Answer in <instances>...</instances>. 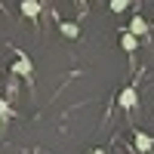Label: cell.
I'll use <instances>...</instances> for the list:
<instances>
[{
    "instance_id": "1",
    "label": "cell",
    "mask_w": 154,
    "mask_h": 154,
    "mask_svg": "<svg viewBox=\"0 0 154 154\" xmlns=\"http://www.w3.org/2000/svg\"><path fill=\"white\" fill-rule=\"evenodd\" d=\"M117 102H120V108H126V111H133V108L139 105V96H136V89H133V86H126L123 93H120V99H117Z\"/></svg>"
},
{
    "instance_id": "2",
    "label": "cell",
    "mask_w": 154,
    "mask_h": 154,
    "mask_svg": "<svg viewBox=\"0 0 154 154\" xmlns=\"http://www.w3.org/2000/svg\"><path fill=\"white\" fill-rule=\"evenodd\" d=\"M148 31V22L142 19V16H133V22H130V31H126V34H133V37H142Z\"/></svg>"
},
{
    "instance_id": "3",
    "label": "cell",
    "mask_w": 154,
    "mask_h": 154,
    "mask_svg": "<svg viewBox=\"0 0 154 154\" xmlns=\"http://www.w3.org/2000/svg\"><path fill=\"white\" fill-rule=\"evenodd\" d=\"M22 16L37 19V16H40V0H22Z\"/></svg>"
},
{
    "instance_id": "4",
    "label": "cell",
    "mask_w": 154,
    "mask_h": 154,
    "mask_svg": "<svg viewBox=\"0 0 154 154\" xmlns=\"http://www.w3.org/2000/svg\"><path fill=\"white\" fill-rule=\"evenodd\" d=\"M136 148L142 151V154H148V151L154 148V139H151L148 133H136Z\"/></svg>"
},
{
    "instance_id": "5",
    "label": "cell",
    "mask_w": 154,
    "mask_h": 154,
    "mask_svg": "<svg viewBox=\"0 0 154 154\" xmlns=\"http://www.w3.org/2000/svg\"><path fill=\"white\" fill-rule=\"evenodd\" d=\"M59 31L65 34V37H77V34H80V25H74V22H62Z\"/></svg>"
},
{
    "instance_id": "6",
    "label": "cell",
    "mask_w": 154,
    "mask_h": 154,
    "mask_svg": "<svg viewBox=\"0 0 154 154\" xmlns=\"http://www.w3.org/2000/svg\"><path fill=\"white\" fill-rule=\"evenodd\" d=\"M12 71H16L19 77H28V74H31V62H28V59H19L16 65H12Z\"/></svg>"
},
{
    "instance_id": "7",
    "label": "cell",
    "mask_w": 154,
    "mask_h": 154,
    "mask_svg": "<svg viewBox=\"0 0 154 154\" xmlns=\"http://www.w3.org/2000/svg\"><path fill=\"white\" fill-rule=\"evenodd\" d=\"M120 46L126 49V53H133V49L139 46V37H133V34H123V37H120Z\"/></svg>"
},
{
    "instance_id": "8",
    "label": "cell",
    "mask_w": 154,
    "mask_h": 154,
    "mask_svg": "<svg viewBox=\"0 0 154 154\" xmlns=\"http://www.w3.org/2000/svg\"><path fill=\"white\" fill-rule=\"evenodd\" d=\"M130 6V0H111V12H123Z\"/></svg>"
},
{
    "instance_id": "9",
    "label": "cell",
    "mask_w": 154,
    "mask_h": 154,
    "mask_svg": "<svg viewBox=\"0 0 154 154\" xmlns=\"http://www.w3.org/2000/svg\"><path fill=\"white\" fill-rule=\"evenodd\" d=\"M93 154H105V151H102V148H96V151H93Z\"/></svg>"
}]
</instances>
